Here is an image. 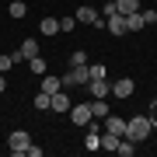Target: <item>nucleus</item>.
Returning a JSON list of instances; mask_svg holds the SVG:
<instances>
[{"label":"nucleus","mask_w":157,"mask_h":157,"mask_svg":"<svg viewBox=\"0 0 157 157\" xmlns=\"http://www.w3.org/2000/svg\"><path fill=\"white\" fill-rule=\"evenodd\" d=\"M150 133H154V126H150V119H147V115H133V119H126V140L143 143Z\"/></svg>","instance_id":"nucleus-1"},{"label":"nucleus","mask_w":157,"mask_h":157,"mask_svg":"<svg viewBox=\"0 0 157 157\" xmlns=\"http://www.w3.org/2000/svg\"><path fill=\"white\" fill-rule=\"evenodd\" d=\"M28 143H32L28 129H14V133L7 136V147H11V154H28Z\"/></svg>","instance_id":"nucleus-2"},{"label":"nucleus","mask_w":157,"mask_h":157,"mask_svg":"<svg viewBox=\"0 0 157 157\" xmlns=\"http://www.w3.org/2000/svg\"><path fill=\"white\" fill-rule=\"evenodd\" d=\"M77 17L80 25H94V28H105V17H101V11H94V7H77Z\"/></svg>","instance_id":"nucleus-3"},{"label":"nucleus","mask_w":157,"mask_h":157,"mask_svg":"<svg viewBox=\"0 0 157 157\" xmlns=\"http://www.w3.org/2000/svg\"><path fill=\"white\" fill-rule=\"evenodd\" d=\"M70 122L73 126H87L91 122V119H94V115H91V101H84V105H70Z\"/></svg>","instance_id":"nucleus-4"},{"label":"nucleus","mask_w":157,"mask_h":157,"mask_svg":"<svg viewBox=\"0 0 157 157\" xmlns=\"http://www.w3.org/2000/svg\"><path fill=\"white\" fill-rule=\"evenodd\" d=\"M84 87L91 91V98H108V94H112V84H108L105 77H94V80H87Z\"/></svg>","instance_id":"nucleus-5"},{"label":"nucleus","mask_w":157,"mask_h":157,"mask_svg":"<svg viewBox=\"0 0 157 157\" xmlns=\"http://www.w3.org/2000/svg\"><path fill=\"white\" fill-rule=\"evenodd\" d=\"M105 28L112 32V35H126V14H119V11L105 14Z\"/></svg>","instance_id":"nucleus-6"},{"label":"nucleus","mask_w":157,"mask_h":157,"mask_svg":"<svg viewBox=\"0 0 157 157\" xmlns=\"http://www.w3.org/2000/svg\"><path fill=\"white\" fill-rule=\"evenodd\" d=\"M133 91H136L133 77H119L115 84H112V94H115V98H133Z\"/></svg>","instance_id":"nucleus-7"},{"label":"nucleus","mask_w":157,"mask_h":157,"mask_svg":"<svg viewBox=\"0 0 157 157\" xmlns=\"http://www.w3.org/2000/svg\"><path fill=\"white\" fill-rule=\"evenodd\" d=\"M105 129H108V133H115V136H126V119H119V115L108 112V115H105Z\"/></svg>","instance_id":"nucleus-8"},{"label":"nucleus","mask_w":157,"mask_h":157,"mask_svg":"<svg viewBox=\"0 0 157 157\" xmlns=\"http://www.w3.org/2000/svg\"><path fill=\"white\" fill-rule=\"evenodd\" d=\"M70 105H73V101H70V94H67V91H56V94H52V112H70Z\"/></svg>","instance_id":"nucleus-9"},{"label":"nucleus","mask_w":157,"mask_h":157,"mask_svg":"<svg viewBox=\"0 0 157 157\" xmlns=\"http://www.w3.org/2000/svg\"><path fill=\"white\" fill-rule=\"evenodd\" d=\"M42 91L45 94H56V91H63V80L52 77V73H42Z\"/></svg>","instance_id":"nucleus-10"},{"label":"nucleus","mask_w":157,"mask_h":157,"mask_svg":"<svg viewBox=\"0 0 157 157\" xmlns=\"http://www.w3.org/2000/svg\"><path fill=\"white\" fill-rule=\"evenodd\" d=\"M112 4H115L119 14H136L140 11V0H112Z\"/></svg>","instance_id":"nucleus-11"},{"label":"nucleus","mask_w":157,"mask_h":157,"mask_svg":"<svg viewBox=\"0 0 157 157\" xmlns=\"http://www.w3.org/2000/svg\"><path fill=\"white\" fill-rule=\"evenodd\" d=\"M39 32L42 35H56L59 32V17H42V21H39Z\"/></svg>","instance_id":"nucleus-12"},{"label":"nucleus","mask_w":157,"mask_h":157,"mask_svg":"<svg viewBox=\"0 0 157 157\" xmlns=\"http://www.w3.org/2000/svg\"><path fill=\"white\" fill-rule=\"evenodd\" d=\"M119 140H122V136H115V133H108V129H105V133H101V150H112V154H115Z\"/></svg>","instance_id":"nucleus-13"},{"label":"nucleus","mask_w":157,"mask_h":157,"mask_svg":"<svg viewBox=\"0 0 157 157\" xmlns=\"http://www.w3.org/2000/svg\"><path fill=\"white\" fill-rule=\"evenodd\" d=\"M140 28H143V14L140 11H136V14H126V35L129 32H140Z\"/></svg>","instance_id":"nucleus-14"},{"label":"nucleus","mask_w":157,"mask_h":157,"mask_svg":"<svg viewBox=\"0 0 157 157\" xmlns=\"http://www.w3.org/2000/svg\"><path fill=\"white\" fill-rule=\"evenodd\" d=\"M91 115H94V119H105V115H108L105 98H91Z\"/></svg>","instance_id":"nucleus-15"},{"label":"nucleus","mask_w":157,"mask_h":157,"mask_svg":"<svg viewBox=\"0 0 157 157\" xmlns=\"http://www.w3.org/2000/svg\"><path fill=\"white\" fill-rule=\"evenodd\" d=\"M115 154H119V157H133V154H136V143L122 136V140H119V147H115Z\"/></svg>","instance_id":"nucleus-16"},{"label":"nucleus","mask_w":157,"mask_h":157,"mask_svg":"<svg viewBox=\"0 0 157 157\" xmlns=\"http://www.w3.org/2000/svg\"><path fill=\"white\" fill-rule=\"evenodd\" d=\"M7 11H11V17H25V14H28V4H25V0H11Z\"/></svg>","instance_id":"nucleus-17"},{"label":"nucleus","mask_w":157,"mask_h":157,"mask_svg":"<svg viewBox=\"0 0 157 157\" xmlns=\"http://www.w3.org/2000/svg\"><path fill=\"white\" fill-rule=\"evenodd\" d=\"M21 56H25V59L39 56V42H35V39H25V42H21Z\"/></svg>","instance_id":"nucleus-18"},{"label":"nucleus","mask_w":157,"mask_h":157,"mask_svg":"<svg viewBox=\"0 0 157 157\" xmlns=\"http://www.w3.org/2000/svg\"><path fill=\"white\" fill-rule=\"evenodd\" d=\"M49 105H52V94H45V91H39V94H35V108H39V112H45Z\"/></svg>","instance_id":"nucleus-19"},{"label":"nucleus","mask_w":157,"mask_h":157,"mask_svg":"<svg viewBox=\"0 0 157 157\" xmlns=\"http://www.w3.org/2000/svg\"><path fill=\"white\" fill-rule=\"evenodd\" d=\"M28 70H32V73H45V59H42V52L28 59Z\"/></svg>","instance_id":"nucleus-20"},{"label":"nucleus","mask_w":157,"mask_h":157,"mask_svg":"<svg viewBox=\"0 0 157 157\" xmlns=\"http://www.w3.org/2000/svg\"><path fill=\"white\" fill-rule=\"evenodd\" d=\"M77 28V17H59V32H73Z\"/></svg>","instance_id":"nucleus-21"},{"label":"nucleus","mask_w":157,"mask_h":157,"mask_svg":"<svg viewBox=\"0 0 157 157\" xmlns=\"http://www.w3.org/2000/svg\"><path fill=\"white\" fill-rule=\"evenodd\" d=\"M70 67H87V56H84V52H73V56H70Z\"/></svg>","instance_id":"nucleus-22"},{"label":"nucleus","mask_w":157,"mask_h":157,"mask_svg":"<svg viewBox=\"0 0 157 157\" xmlns=\"http://www.w3.org/2000/svg\"><path fill=\"white\" fill-rule=\"evenodd\" d=\"M147 119H150V126L157 129V98L150 101V108H147Z\"/></svg>","instance_id":"nucleus-23"},{"label":"nucleus","mask_w":157,"mask_h":157,"mask_svg":"<svg viewBox=\"0 0 157 157\" xmlns=\"http://www.w3.org/2000/svg\"><path fill=\"white\" fill-rule=\"evenodd\" d=\"M87 73H91V80H94V77H105V67H101V63H94V67H87Z\"/></svg>","instance_id":"nucleus-24"},{"label":"nucleus","mask_w":157,"mask_h":157,"mask_svg":"<svg viewBox=\"0 0 157 157\" xmlns=\"http://www.w3.org/2000/svg\"><path fill=\"white\" fill-rule=\"evenodd\" d=\"M11 67H14V59H11V56H0V73H7Z\"/></svg>","instance_id":"nucleus-25"},{"label":"nucleus","mask_w":157,"mask_h":157,"mask_svg":"<svg viewBox=\"0 0 157 157\" xmlns=\"http://www.w3.org/2000/svg\"><path fill=\"white\" fill-rule=\"evenodd\" d=\"M143 25H157V11H143Z\"/></svg>","instance_id":"nucleus-26"},{"label":"nucleus","mask_w":157,"mask_h":157,"mask_svg":"<svg viewBox=\"0 0 157 157\" xmlns=\"http://www.w3.org/2000/svg\"><path fill=\"white\" fill-rule=\"evenodd\" d=\"M0 91H7V80H4V73H0Z\"/></svg>","instance_id":"nucleus-27"}]
</instances>
